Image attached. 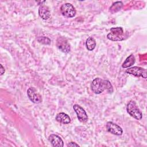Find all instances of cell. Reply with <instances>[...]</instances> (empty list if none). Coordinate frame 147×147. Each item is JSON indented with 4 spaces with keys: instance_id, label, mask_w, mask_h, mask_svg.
Returning <instances> with one entry per match:
<instances>
[{
    "instance_id": "1",
    "label": "cell",
    "mask_w": 147,
    "mask_h": 147,
    "mask_svg": "<svg viewBox=\"0 0 147 147\" xmlns=\"http://www.w3.org/2000/svg\"><path fill=\"white\" fill-rule=\"evenodd\" d=\"M91 88L96 94H99L105 90L109 93L113 92V88L111 83L107 80H103L99 78H96L92 80L91 84Z\"/></svg>"
},
{
    "instance_id": "2",
    "label": "cell",
    "mask_w": 147,
    "mask_h": 147,
    "mask_svg": "<svg viewBox=\"0 0 147 147\" xmlns=\"http://www.w3.org/2000/svg\"><path fill=\"white\" fill-rule=\"evenodd\" d=\"M126 36V34L124 33L123 28L121 27L111 28L110 32L107 35L108 39L115 41L124 40L127 37Z\"/></svg>"
},
{
    "instance_id": "3",
    "label": "cell",
    "mask_w": 147,
    "mask_h": 147,
    "mask_svg": "<svg viewBox=\"0 0 147 147\" xmlns=\"http://www.w3.org/2000/svg\"><path fill=\"white\" fill-rule=\"evenodd\" d=\"M126 110L128 114L136 119L140 120L142 118V114L138 107L136 103L133 100H130L127 105Z\"/></svg>"
},
{
    "instance_id": "4",
    "label": "cell",
    "mask_w": 147,
    "mask_h": 147,
    "mask_svg": "<svg viewBox=\"0 0 147 147\" xmlns=\"http://www.w3.org/2000/svg\"><path fill=\"white\" fill-rule=\"evenodd\" d=\"M60 11L61 14L68 18L74 17L76 14V10L74 6L69 3H66L61 5L60 7Z\"/></svg>"
},
{
    "instance_id": "5",
    "label": "cell",
    "mask_w": 147,
    "mask_h": 147,
    "mask_svg": "<svg viewBox=\"0 0 147 147\" xmlns=\"http://www.w3.org/2000/svg\"><path fill=\"white\" fill-rule=\"evenodd\" d=\"M57 48L64 53H68L71 51V47L67 40L64 37H59L56 41Z\"/></svg>"
},
{
    "instance_id": "6",
    "label": "cell",
    "mask_w": 147,
    "mask_h": 147,
    "mask_svg": "<svg viewBox=\"0 0 147 147\" xmlns=\"http://www.w3.org/2000/svg\"><path fill=\"white\" fill-rule=\"evenodd\" d=\"M127 74L132 75L137 77H142L144 79L146 78V70L140 67H133L126 71Z\"/></svg>"
},
{
    "instance_id": "7",
    "label": "cell",
    "mask_w": 147,
    "mask_h": 147,
    "mask_svg": "<svg viewBox=\"0 0 147 147\" xmlns=\"http://www.w3.org/2000/svg\"><path fill=\"white\" fill-rule=\"evenodd\" d=\"M29 99L34 103H40L42 102V97L34 87H30L27 91Z\"/></svg>"
},
{
    "instance_id": "8",
    "label": "cell",
    "mask_w": 147,
    "mask_h": 147,
    "mask_svg": "<svg viewBox=\"0 0 147 147\" xmlns=\"http://www.w3.org/2000/svg\"><path fill=\"white\" fill-rule=\"evenodd\" d=\"M106 127L107 130L113 134L117 136H121L122 134V129L119 126H118V125L115 124L113 122H107Z\"/></svg>"
},
{
    "instance_id": "9",
    "label": "cell",
    "mask_w": 147,
    "mask_h": 147,
    "mask_svg": "<svg viewBox=\"0 0 147 147\" xmlns=\"http://www.w3.org/2000/svg\"><path fill=\"white\" fill-rule=\"evenodd\" d=\"M74 110L76 112L77 114V117L78 119L82 122H86L88 120V115L86 112V111L79 105H74L73 106Z\"/></svg>"
},
{
    "instance_id": "10",
    "label": "cell",
    "mask_w": 147,
    "mask_h": 147,
    "mask_svg": "<svg viewBox=\"0 0 147 147\" xmlns=\"http://www.w3.org/2000/svg\"><path fill=\"white\" fill-rule=\"evenodd\" d=\"M48 140L53 146L62 147L64 146V143L62 139L56 134H51L48 137Z\"/></svg>"
},
{
    "instance_id": "11",
    "label": "cell",
    "mask_w": 147,
    "mask_h": 147,
    "mask_svg": "<svg viewBox=\"0 0 147 147\" xmlns=\"http://www.w3.org/2000/svg\"><path fill=\"white\" fill-rule=\"evenodd\" d=\"M38 14L42 19L46 20L50 17L51 13L48 7L47 6L42 5L40 6L38 9Z\"/></svg>"
},
{
    "instance_id": "12",
    "label": "cell",
    "mask_w": 147,
    "mask_h": 147,
    "mask_svg": "<svg viewBox=\"0 0 147 147\" xmlns=\"http://www.w3.org/2000/svg\"><path fill=\"white\" fill-rule=\"evenodd\" d=\"M56 119L63 124H68L71 122V118L68 115L64 113H60L56 115Z\"/></svg>"
},
{
    "instance_id": "13",
    "label": "cell",
    "mask_w": 147,
    "mask_h": 147,
    "mask_svg": "<svg viewBox=\"0 0 147 147\" xmlns=\"http://www.w3.org/2000/svg\"><path fill=\"white\" fill-rule=\"evenodd\" d=\"M135 61H136V59L134 56L133 55H130L129 56H128L126 58L125 61L122 64V68H124L130 67L134 64Z\"/></svg>"
},
{
    "instance_id": "14",
    "label": "cell",
    "mask_w": 147,
    "mask_h": 147,
    "mask_svg": "<svg viewBox=\"0 0 147 147\" xmlns=\"http://www.w3.org/2000/svg\"><path fill=\"white\" fill-rule=\"evenodd\" d=\"M86 45L87 49L90 51H93L96 46V41L92 37H89L86 42Z\"/></svg>"
},
{
    "instance_id": "15",
    "label": "cell",
    "mask_w": 147,
    "mask_h": 147,
    "mask_svg": "<svg viewBox=\"0 0 147 147\" xmlns=\"http://www.w3.org/2000/svg\"><path fill=\"white\" fill-rule=\"evenodd\" d=\"M123 6V3L121 1H118L114 3L110 7V11L111 12H117L121 10Z\"/></svg>"
},
{
    "instance_id": "16",
    "label": "cell",
    "mask_w": 147,
    "mask_h": 147,
    "mask_svg": "<svg viewBox=\"0 0 147 147\" xmlns=\"http://www.w3.org/2000/svg\"><path fill=\"white\" fill-rule=\"evenodd\" d=\"M37 40L38 42H40L42 44H44V45H50L51 42V41L49 38L44 37V36L38 37L37 38Z\"/></svg>"
},
{
    "instance_id": "17",
    "label": "cell",
    "mask_w": 147,
    "mask_h": 147,
    "mask_svg": "<svg viewBox=\"0 0 147 147\" xmlns=\"http://www.w3.org/2000/svg\"><path fill=\"white\" fill-rule=\"evenodd\" d=\"M67 146H71V147H72V146H79V145L78 144H77L76 143H75L74 142H69V144H67Z\"/></svg>"
},
{
    "instance_id": "18",
    "label": "cell",
    "mask_w": 147,
    "mask_h": 147,
    "mask_svg": "<svg viewBox=\"0 0 147 147\" xmlns=\"http://www.w3.org/2000/svg\"><path fill=\"white\" fill-rule=\"evenodd\" d=\"M0 66H1V75H2L5 72V68H3V67L2 66V64H1Z\"/></svg>"
}]
</instances>
